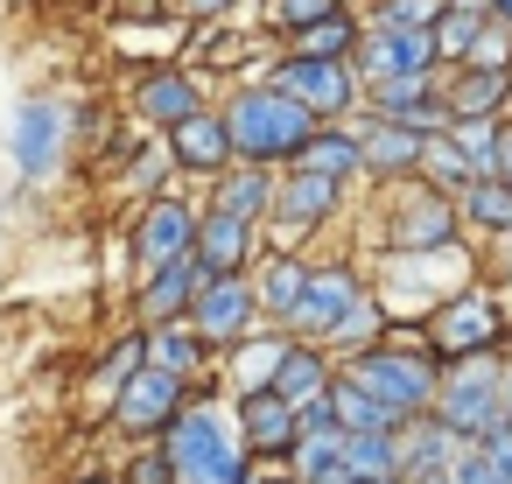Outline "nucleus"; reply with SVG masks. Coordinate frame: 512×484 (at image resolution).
Masks as SVG:
<instances>
[{
  "label": "nucleus",
  "mask_w": 512,
  "mask_h": 484,
  "mask_svg": "<svg viewBox=\"0 0 512 484\" xmlns=\"http://www.w3.org/2000/svg\"><path fill=\"white\" fill-rule=\"evenodd\" d=\"M162 463H169V484H253L239 428L211 400L176 407V421L162 428Z\"/></svg>",
  "instance_id": "obj_1"
},
{
  "label": "nucleus",
  "mask_w": 512,
  "mask_h": 484,
  "mask_svg": "<svg viewBox=\"0 0 512 484\" xmlns=\"http://www.w3.org/2000/svg\"><path fill=\"white\" fill-rule=\"evenodd\" d=\"M218 120H225L232 162H260V169L295 162V155H302V141L316 134V120H309L295 99H281L274 85H239V92H232V106H225Z\"/></svg>",
  "instance_id": "obj_2"
},
{
  "label": "nucleus",
  "mask_w": 512,
  "mask_h": 484,
  "mask_svg": "<svg viewBox=\"0 0 512 484\" xmlns=\"http://www.w3.org/2000/svg\"><path fill=\"white\" fill-rule=\"evenodd\" d=\"M344 379H358V386H365L379 407H393L400 421H407V414H428V400H435V358L393 351V344H365Z\"/></svg>",
  "instance_id": "obj_3"
},
{
  "label": "nucleus",
  "mask_w": 512,
  "mask_h": 484,
  "mask_svg": "<svg viewBox=\"0 0 512 484\" xmlns=\"http://www.w3.org/2000/svg\"><path fill=\"white\" fill-rule=\"evenodd\" d=\"M71 155V106L64 99H22L8 120V162L22 169V183H50Z\"/></svg>",
  "instance_id": "obj_4"
},
{
  "label": "nucleus",
  "mask_w": 512,
  "mask_h": 484,
  "mask_svg": "<svg viewBox=\"0 0 512 484\" xmlns=\"http://www.w3.org/2000/svg\"><path fill=\"white\" fill-rule=\"evenodd\" d=\"M358 92H379V85H400V78H435V43L428 29H358V50L344 57Z\"/></svg>",
  "instance_id": "obj_5"
},
{
  "label": "nucleus",
  "mask_w": 512,
  "mask_h": 484,
  "mask_svg": "<svg viewBox=\"0 0 512 484\" xmlns=\"http://www.w3.org/2000/svg\"><path fill=\"white\" fill-rule=\"evenodd\" d=\"M435 421L456 435V442H484L498 428V372L484 358H456L449 379H435Z\"/></svg>",
  "instance_id": "obj_6"
},
{
  "label": "nucleus",
  "mask_w": 512,
  "mask_h": 484,
  "mask_svg": "<svg viewBox=\"0 0 512 484\" xmlns=\"http://www.w3.org/2000/svg\"><path fill=\"white\" fill-rule=\"evenodd\" d=\"M281 99H295L309 120H337V113H351V99H358V78H351V64H323V57H281L274 64V78H267Z\"/></svg>",
  "instance_id": "obj_7"
},
{
  "label": "nucleus",
  "mask_w": 512,
  "mask_h": 484,
  "mask_svg": "<svg viewBox=\"0 0 512 484\" xmlns=\"http://www.w3.org/2000/svg\"><path fill=\"white\" fill-rule=\"evenodd\" d=\"M190 239H197V211L183 197H148V211L134 225V267H141V281L162 274V267H176V260H190Z\"/></svg>",
  "instance_id": "obj_8"
},
{
  "label": "nucleus",
  "mask_w": 512,
  "mask_h": 484,
  "mask_svg": "<svg viewBox=\"0 0 512 484\" xmlns=\"http://www.w3.org/2000/svg\"><path fill=\"white\" fill-rule=\"evenodd\" d=\"M183 323H190L204 344H239V337H253L260 309H253V288H246V274H232V281H204Z\"/></svg>",
  "instance_id": "obj_9"
},
{
  "label": "nucleus",
  "mask_w": 512,
  "mask_h": 484,
  "mask_svg": "<svg viewBox=\"0 0 512 484\" xmlns=\"http://www.w3.org/2000/svg\"><path fill=\"white\" fill-rule=\"evenodd\" d=\"M393 246L400 253H442V246H456V204L435 197L428 183L400 190L393 197Z\"/></svg>",
  "instance_id": "obj_10"
},
{
  "label": "nucleus",
  "mask_w": 512,
  "mask_h": 484,
  "mask_svg": "<svg viewBox=\"0 0 512 484\" xmlns=\"http://www.w3.org/2000/svg\"><path fill=\"white\" fill-rule=\"evenodd\" d=\"M358 302H365V288H358V274H351V267H309V281H302V302H295L288 330H302V337H330Z\"/></svg>",
  "instance_id": "obj_11"
},
{
  "label": "nucleus",
  "mask_w": 512,
  "mask_h": 484,
  "mask_svg": "<svg viewBox=\"0 0 512 484\" xmlns=\"http://www.w3.org/2000/svg\"><path fill=\"white\" fill-rule=\"evenodd\" d=\"M113 421L127 428V435H162L169 421H176V407H183V379H169V372H155V365H141L113 400Z\"/></svg>",
  "instance_id": "obj_12"
},
{
  "label": "nucleus",
  "mask_w": 512,
  "mask_h": 484,
  "mask_svg": "<svg viewBox=\"0 0 512 484\" xmlns=\"http://www.w3.org/2000/svg\"><path fill=\"white\" fill-rule=\"evenodd\" d=\"M498 344V309H491V295H456V302H442V316H435V330H428V351L435 358H484Z\"/></svg>",
  "instance_id": "obj_13"
},
{
  "label": "nucleus",
  "mask_w": 512,
  "mask_h": 484,
  "mask_svg": "<svg viewBox=\"0 0 512 484\" xmlns=\"http://www.w3.org/2000/svg\"><path fill=\"white\" fill-rule=\"evenodd\" d=\"M190 260H197V274H204V281H232V274H246V260H253V225L218 218V211H197Z\"/></svg>",
  "instance_id": "obj_14"
},
{
  "label": "nucleus",
  "mask_w": 512,
  "mask_h": 484,
  "mask_svg": "<svg viewBox=\"0 0 512 484\" xmlns=\"http://www.w3.org/2000/svg\"><path fill=\"white\" fill-rule=\"evenodd\" d=\"M435 92H442V113H449V120H491V113L512 99V71L456 64L449 78H435Z\"/></svg>",
  "instance_id": "obj_15"
},
{
  "label": "nucleus",
  "mask_w": 512,
  "mask_h": 484,
  "mask_svg": "<svg viewBox=\"0 0 512 484\" xmlns=\"http://www.w3.org/2000/svg\"><path fill=\"white\" fill-rule=\"evenodd\" d=\"M134 113L148 120V127H183L190 113H204V92H197V71H148L141 85H134Z\"/></svg>",
  "instance_id": "obj_16"
},
{
  "label": "nucleus",
  "mask_w": 512,
  "mask_h": 484,
  "mask_svg": "<svg viewBox=\"0 0 512 484\" xmlns=\"http://www.w3.org/2000/svg\"><path fill=\"white\" fill-rule=\"evenodd\" d=\"M330 204H337V183H323V176H281L274 183V204H267V218L281 225V239H302V232H316L323 218H330Z\"/></svg>",
  "instance_id": "obj_17"
},
{
  "label": "nucleus",
  "mask_w": 512,
  "mask_h": 484,
  "mask_svg": "<svg viewBox=\"0 0 512 484\" xmlns=\"http://www.w3.org/2000/svg\"><path fill=\"white\" fill-rule=\"evenodd\" d=\"M393 456H400V484L407 477H428V470H449L456 456H463V442L435 421V414H407L400 428H393Z\"/></svg>",
  "instance_id": "obj_18"
},
{
  "label": "nucleus",
  "mask_w": 512,
  "mask_h": 484,
  "mask_svg": "<svg viewBox=\"0 0 512 484\" xmlns=\"http://www.w3.org/2000/svg\"><path fill=\"white\" fill-rule=\"evenodd\" d=\"M498 15H491V0H442L435 8V22H428V43H435V64H470V50L484 43V29H491Z\"/></svg>",
  "instance_id": "obj_19"
},
{
  "label": "nucleus",
  "mask_w": 512,
  "mask_h": 484,
  "mask_svg": "<svg viewBox=\"0 0 512 484\" xmlns=\"http://www.w3.org/2000/svg\"><path fill=\"white\" fill-rule=\"evenodd\" d=\"M169 162L190 169V176H218V169H232L225 120H218V113H190L183 127H169Z\"/></svg>",
  "instance_id": "obj_20"
},
{
  "label": "nucleus",
  "mask_w": 512,
  "mask_h": 484,
  "mask_svg": "<svg viewBox=\"0 0 512 484\" xmlns=\"http://www.w3.org/2000/svg\"><path fill=\"white\" fill-rule=\"evenodd\" d=\"M267 204H274V176H267L260 162H232V169H218V190H211V211H218V218L260 225Z\"/></svg>",
  "instance_id": "obj_21"
},
{
  "label": "nucleus",
  "mask_w": 512,
  "mask_h": 484,
  "mask_svg": "<svg viewBox=\"0 0 512 484\" xmlns=\"http://www.w3.org/2000/svg\"><path fill=\"white\" fill-rule=\"evenodd\" d=\"M197 288H204L197 260H176V267L148 274V281H141V323H148V330H162V323H183V316H190V302H197Z\"/></svg>",
  "instance_id": "obj_22"
},
{
  "label": "nucleus",
  "mask_w": 512,
  "mask_h": 484,
  "mask_svg": "<svg viewBox=\"0 0 512 484\" xmlns=\"http://www.w3.org/2000/svg\"><path fill=\"white\" fill-rule=\"evenodd\" d=\"M302 281H309V267H302L295 253H267V260H260V274H253L246 288H253V309H260V316L288 323V316H295V302H302Z\"/></svg>",
  "instance_id": "obj_23"
},
{
  "label": "nucleus",
  "mask_w": 512,
  "mask_h": 484,
  "mask_svg": "<svg viewBox=\"0 0 512 484\" xmlns=\"http://www.w3.org/2000/svg\"><path fill=\"white\" fill-rule=\"evenodd\" d=\"M323 400H330L337 435H393V428H400V414H393V407H379L358 379H330V386H323Z\"/></svg>",
  "instance_id": "obj_24"
},
{
  "label": "nucleus",
  "mask_w": 512,
  "mask_h": 484,
  "mask_svg": "<svg viewBox=\"0 0 512 484\" xmlns=\"http://www.w3.org/2000/svg\"><path fill=\"white\" fill-rule=\"evenodd\" d=\"M232 428L246 435V449H295V407L274 400V393H246Z\"/></svg>",
  "instance_id": "obj_25"
},
{
  "label": "nucleus",
  "mask_w": 512,
  "mask_h": 484,
  "mask_svg": "<svg viewBox=\"0 0 512 484\" xmlns=\"http://www.w3.org/2000/svg\"><path fill=\"white\" fill-rule=\"evenodd\" d=\"M351 134H358V169H372V176H400L421 155V141L400 134V127H386V120H358Z\"/></svg>",
  "instance_id": "obj_26"
},
{
  "label": "nucleus",
  "mask_w": 512,
  "mask_h": 484,
  "mask_svg": "<svg viewBox=\"0 0 512 484\" xmlns=\"http://www.w3.org/2000/svg\"><path fill=\"white\" fill-rule=\"evenodd\" d=\"M295 169H302V176H323V183L358 176V134H351V127H316V134L302 141Z\"/></svg>",
  "instance_id": "obj_27"
},
{
  "label": "nucleus",
  "mask_w": 512,
  "mask_h": 484,
  "mask_svg": "<svg viewBox=\"0 0 512 484\" xmlns=\"http://www.w3.org/2000/svg\"><path fill=\"white\" fill-rule=\"evenodd\" d=\"M323 386H330V365H323L316 351H302V344H288V351H281V365H274V379H267V393H274V400H288V407L316 400Z\"/></svg>",
  "instance_id": "obj_28"
},
{
  "label": "nucleus",
  "mask_w": 512,
  "mask_h": 484,
  "mask_svg": "<svg viewBox=\"0 0 512 484\" xmlns=\"http://www.w3.org/2000/svg\"><path fill=\"white\" fill-rule=\"evenodd\" d=\"M141 337H148V365L169 372V379H190L204 365V337L190 323H162V330H141Z\"/></svg>",
  "instance_id": "obj_29"
},
{
  "label": "nucleus",
  "mask_w": 512,
  "mask_h": 484,
  "mask_svg": "<svg viewBox=\"0 0 512 484\" xmlns=\"http://www.w3.org/2000/svg\"><path fill=\"white\" fill-rule=\"evenodd\" d=\"M358 50V15H344V8H330L316 29H302L295 36V57H323V64H344Z\"/></svg>",
  "instance_id": "obj_30"
},
{
  "label": "nucleus",
  "mask_w": 512,
  "mask_h": 484,
  "mask_svg": "<svg viewBox=\"0 0 512 484\" xmlns=\"http://www.w3.org/2000/svg\"><path fill=\"white\" fill-rule=\"evenodd\" d=\"M414 169L428 176V190H435V197H463V190L477 183V176L463 169V155L449 148V134H428V141H421V155H414Z\"/></svg>",
  "instance_id": "obj_31"
},
{
  "label": "nucleus",
  "mask_w": 512,
  "mask_h": 484,
  "mask_svg": "<svg viewBox=\"0 0 512 484\" xmlns=\"http://www.w3.org/2000/svg\"><path fill=\"white\" fill-rule=\"evenodd\" d=\"M344 470H351L358 484H400L393 435H344Z\"/></svg>",
  "instance_id": "obj_32"
},
{
  "label": "nucleus",
  "mask_w": 512,
  "mask_h": 484,
  "mask_svg": "<svg viewBox=\"0 0 512 484\" xmlns=\"http://www.w3.org/2000/svg\"><path fill=\"white\" fill-rule=\"evenodd\" d=\"M337 470H344V435L337 428L295 435V484H330Z\"/></svg>",
  "instance_id": "obj_33"
},
{
  "label": "nucleus",
  "mask_w": 512,
  "mask_h": 484,
  "mask_svg": "<svg viewBox=\"0 0 512 484\" xmlns=\"http://www.w3.org/2000/svg\"><path fill=\"white\" fill-rule=\"evenodd\" d=\"M442 134H449V148L463 155L470 176H498V127L491 120H449Z\"/></svg>",
  "instance_id": "obj_34"
},
{
  "label": "nucleus",
  "mask_w": 512,
  "mask_h": 484,
  "mask_svg": "<svg viewBox=\"0 0 512 484\" xmlns=\"http://www.w3.org/2000/svg\"><path fill=\"white\" fill-rule=\"evenodd\" d=\"M456 204H463V218H470V225H484V232H512V190H505L498 176H477Z\"/></svg>",
  "instance_id": "obj_35"
},
{
  "label": "nucleus",
  "mask_w": 512,
  "mask_h": 484,
  "mask_svg": "<svg viewBox=\"0 0 512 484\" xmlns=\"http://www.w3.org/2000/svg\"><path fill=\"white\" fill-rule=\"evenodd\" d=\"M141 365H148V337L134 330V337H120V344L99 358V372H92V393H106V400H113V393H120V386L141 372Z\"/></svg>",
  "instance_id": "obj_36"
},
{
  "label": "nucleus",
  "mask_w": 512,
  "mask_h": 484,
  "mask_svg": "<svg viewBox=\"0 0 512 484\" xmlns=\"http://www.w3.org/2000/svg\"><path fill=\"white\" fill-rule=\"evenodd\" d=\"M330 8H344V0H267V29L295 43V36H302V29H316Z\"/></svg>",
  "instance_id": "obj_37"
},
{
  "label": "nucleus",
  "mask_w": 512,
  "mask_h": 484,
  "mask_svg": "<svg viewBox=\"0 0 512 484\" xmlns=\"http://www.w3.org/2000/svg\"><path fill=\"white\" fill-rule=\"evenodd\" d=\"M281 351H288V344H246V351L232 358V372H239V386H246V393H267V379H274V365H281Z\"/></svg>",
  "instance_id": "obj_38"
},
{
  "label": "nucleus",
  "mask_w": 512,
  "mask_h": 484,
  "mask_svg": "<svg viewBox=\"0 0 512 484\" xmlns=\"http://www.w3.org/2000/svg\"><path fill=\"white\" fill-rule=\"evenodd\" d=\"M442 0H379L372 8V29H428Z\"/></svg>",
  "instance_id": "obj_39"
},
{
  "label": "nucleus",
  "mask_w": 512,
  "mask_h": 484,
  "mask_svg": "<svg viewBox=\"0 0 512 484\" xmlns=\"http://www.w3.org/2000/svg\"><path fill=\"white\" fill-rule=\"evenodd\" d=\"M372 337H379V309H372V302H358V309H351L323 344H372Z\"/></svg>",
  "instance_id": "obj_40"
},
{
  "label": "nucleus",
  "mask_w": 512,
  "mask_h": 484,
  "mask_svg": "<svg viewBox=\"0 0 512 484\" xmlns=\"http://www.w3.org/2000/svg\"><path fill=\"white\" fill-rule=\"evenodd\" d=\"M449 477H456V484H498V470L484 463V449H477V442H463V456L449 463Z\"/></svg>",
  "instance_id": "obj_41"
},
{
  "label": "nucleus",
  "mask_w": 512,
  "mask_h": 484,
  "mask_svg": "<svg viewBox=\"0 0 512 484\" xmlns=\"http://www.w3.org/2000/svg\"><path fill=\"white\" fill-rule=\"evenodd\" d=\"M477 449H484V463L498 470V484H512V428H491Z\"/></svg>",
  "instance_id": "obj_42"
},
{
  "label": "nucleus",
  "mask_w": 512,
  "mask_h": 484,
  "mask_svg": "<svg viewBox=\"0 0 512 484\" xmlns=\"http://www.w3.org/2000/svg\"><path fill=\"white\" fill-rule=\"evenodd\" d=\"M176 8H183L190 22H204V29H211L218 15H232V8H239V0H176Z\"/></svg>",
  "instance_id": "obj_43"
},
{
  "label": "nucleus",
  "mask_w": 512,
  "mask_h": 484,
  "mask_svg": "<svg viewBox=\"0 0 512 484\" xmlns=\"http://www.w3.org/2000/svg\"><path fill=\"white\" fill-rule=\"evenodd\" d=\"M127 484H169V463H162V449H155V456H141Z\"/></svg>",
  "instance_id": "obj_44"
},
{
  "label": "nucleus",
  "mask_w": 512,
  "mask_h": 484,
  "mask_svg": "<svg viewBox=\"0 0 512 484\" xmlns=\"http://www.w3.org/2000/svg\"><path fill=\"white\" fill-rule=\"evenodd\" d=\"M498 428H512V365L498 372Z\"/></svg>",
  "instance_id": "obj_45"
},
{
  "label": "nucleus",
  "mask_w": 512,
  "mask_h": 484,
  "mask_svg": "<svg viewBox=\"0 0 512 484\" xmlns=\"http://www.w3.org/2000/svg\"><path fill=\"white\" fill-rule=\"evenodd\" d=\"M498 183L512 190V127H498Z\"/></svg>",
  "instance_id": "obj_46"
},
{
  "label": "nucleus",
  "mask_w": 512,
  "mask_h": 484,
  "mask_svg": "<svg viewBox=\"0 0 512 484\" xmlns=\"http://www.w3.org/2000/svg\"><path fill=\"white\" fill-rule=\"evenodd\" d=\"M407 484H456L449 470H428V477H407Z\"/></svg>",
  "instance_id": "obj_47"
},
{
  "label": "nucleus",
  "mask_w": 512,
  "mask_h": 484,
  "mask_svg": "<svg viewBox=\"0 0 512 484\" xmlns=\"http://www.w3.org/2000/svg\"><path fill=\"white\" fill-rule=\"evenodd\" d=\"M491 15H498V22H505V29H512V0H491Z\"/></svg>",
  "instance_id": "obj_48"
},
{
  "label": "nucleus",
  "mask_w": 512,
  "mask_h": 484,
  "mask_svg": "<svg viewBox=\"0 0 512 484\" xmlns=\"http://www.w3.org/2000/svg\"><path fill=\"white\" fill-rule=\"evenodd\" d=\"M78 484H113V477H106V470H85V477H78Z\"/></svg>",
  "instance_id": "obj_49"
},
{
  "label": "nucleus",
  "mask_w": 512,
  "mask_h": 484,
  "mask_svg": "<svg viewBox=\"0 0 512 484\" xmlns=\"http://www.w3.org/2000/svg\"><path fill=\"white\" fill-rule=\"evenodd\" d=\"M267 484H295V477H267Z\"/></svg>",
  "instance_id": "obj_50"
},
{
  "label": "nucleus",
  "mask_w": 512,
  "mask_h": 484,
  "mask_svg": "<svg viewBox=\"0 0 512 484\" xmlns=\"http://www.w3.org/2000/svg\"><path fill=\"white\" fill-rule=\"evenodd\" d=\"M505 274H512V253H505Z\"/></svg>",
  "instance_id": "obj_51"
}]
</instances>
